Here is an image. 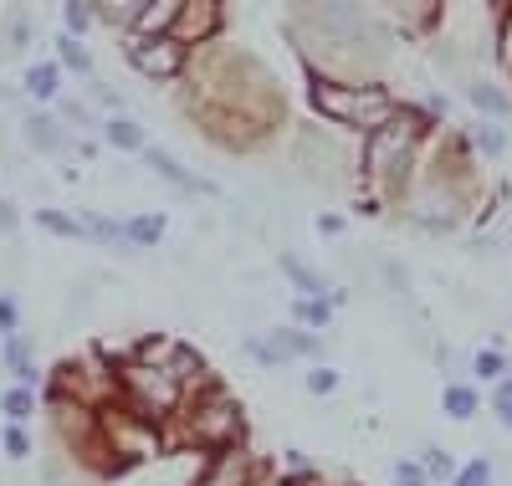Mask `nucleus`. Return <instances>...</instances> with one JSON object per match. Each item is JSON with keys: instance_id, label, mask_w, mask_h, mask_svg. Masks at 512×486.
<instances>
[{"instance_id": "1", "label": "nucleus", "mask_w": 512, "mask_h": 486, "mask_svg": "<svg viewBox=\"0 0 512 486\" xmlns=\"http://www.w3.org/2000/svg\"><path fill=\"white\" fill-rule=\"evenodd\" d=\"M436 128V118L425 108H400V118L390 128H379V134L364 139V180L374 190H384L390 200H405L410 185H415V154H420V139Z\"/></svg>"}, {"instance_id": "2", "label": "nucleus", "mask_w": 512, "mask_h": 486, "mask_svg": "<svg viewBox=\"0 0 512 486\" xmlns=\"http://www.w3.org/2000/svg\"><path fill=\"white\" fill-rule=\"evenodd\" d=\"M313 108L328 123L359 128L364 139L400 118V103H395V93L384 82H344V77H318L313 82Z\"/></svg>"}, {"instance_id": "3", "label": "nucleus", "mask_w": 512, "mask_h": 486, "mask_svg": "<svg viewBox=\"0 0 512 486\" xmlns=\"http://www.w3.org/2000/svg\"><path fill=\"white\" fill-rule=\"evenodd\" d=\"M175 435L195 451H226V446H246V410L236 405V394L210 384L200 394H190L180 420H175Z\"/></svg>"}, {"instance_id": "4", "label": "nucleus", "mask_w": 512, "mask_h": 486, "mask_svg": "<svg viewBox=\"0 0 512 486\" xmlns=\"http://www.w3.org/2000/svg\"><path fill=\"white\" fill-rule=\"evenodd\" d=\"M118 405H128L134 415L154 420V425H175L185 410V389L169 369H149L134 359H118Z\"/></svg>"}, {"instance_id": "5", "label": "nucleus", "mask_w": 512, "mask_h": 486, "mask_svg": "<svg viewBox=\"0 0 512 486\" xmlns=\"http://www.w3.org/2000/svg\"><path fill=\"white\" fill-rule=\"evenodd\" d=\"M98 430H103V451H108V466H113V471H118V466L128 471L134 461H149V456L169 451V446H164V425L134 415L128 405L98 410Z\"/></svg>"}, {"instance_id": "6", "label": "nucleus", "mask_w": 512, "mask_h": 486, "mask_svg": "<svg viewBox=\"0 0 512 486\" xmlns=\"http://www.w3.org/2000/svg\"><path fill=\"white\" fill-rule=\"evenodd\" d=\"M313 21H318V36L333 41V47H364L374 36L364 0H313Z\"/></svg>"}, {"instance_id": "7", "label": "nucleus", "mask_w": 512, "mask_h": 486, "mask_svg": "<svg viewBox=\"0 0 512 486\" xmlns=\"http://www.w3.org/2000/svg\"><path fill=\"white\" fill-rule=\"evenodd\" d=\"M190 486H262V461H256L251 446H226L210 451L195 471Z\"/></svg>"}, {"instance_id": "8", "label": "nucleus", "mask_w": 512, "mask_h": 486, "mask_svg": "<svg viewBox=\"0 0 512 486\" xmlns=\"http://www.w3.org/2000/svg\"><path fill=\"white\" fill-rule=\"evenodd\" d=\"M190 62V47L180 36H154V41H139L134 47V72L149 77V82H175Z\"/></svg>"}, {"instance_id": "9", "label": "nucleus", "mask_w": 512, "mask_h": 486, "mask_svg": "<svg viewBox=\"0 0 512 486\" xmlns=\"http://www.w3.org/2000/svg\"><path fill=\"white\" fill-rule=\"evenodd\" d=\"M21 134H26V144L36 154H82V139H72L67 123L57 113H47V108H31L21 118Z\"/></svg>"}, {"instance_id": "10", "label": "nucleus", "mask_w": 512, "mask_h": 486, "mask_svg": "<svg viewBox=\"0 0 512 486\" xmlns=\"http://www.w3.org/2000/svg\"><path fill=\"white\" fill-rule=\"evenodd\" d=\"M267 338L277 343V353H282L287 364H318L323 353H328L323 333H313V328H303V323H272Z\"/></svg>"}, {"instance_id": "11", "label": "nucleus", "mask_w": 512, "mask_h": 486, "mask_svg": "<svg viewBox=\"0 0 512 486\" xmlns=\"http://www.w3.org/2000/svg\"><path fill=\"white\" fill-rule=\"evenodd\" d=\"M144 169H149V174H159L164 185L185 190V195H216V185H210L205 174H195V169H190V164H180L175 154H164L159 144H149V149H144Z\"/></svg>"}, {"instance_id": "12", "label": "nucleus", "mask_w": 512, "mask_h": 486, "mask_svg": "<svg viewBox=\"0 0 512 486\" xmlns=\"http://www.w3.org/2000/svg\"><path fill=\"white\" fill-rule=\"evenodd\" d=\"M466 103L477 108V118L512 123V93H507L497 77H472V82H466Z\"/></svg>"}, {"instance_id": "13", "label": "nucleus", "mask_w": 512, "mask_h": 486, "mask_svg": "<svg viewBox=\"0 0 512 486\" xmlns=\"http://www.w3.org/2000/svg\"><path fill=\"white\" fill-rule=\"evenodd\" d=\"M216 26H221V0H185V16L169 36H180L185 47H195V41H205Z\"/></svg>"}, {"instance_id": "14", "label": "nucleus", "mask_w": 512, "mask_h": 486, "mask_svg": "<svg viewBox=\"0 0 512 486\" xmlns=\"http://www.w3.org/2000/svg\"><path fill=\"white\" fill-rule=\"evenodd\" d=\"M441 415L446 420H477L482 415V384H472V379H446V389H441Z\"/></svg>"}, {"instance_id": "15", "label": "nucleus", "mask_w": 512, "mask_h": 486, "mask_svg": "<svg viewBox=\"0 0 512 486\" xmlns=\"http://www.w3.org/2000/svg\"><path fill=\"white\" fill-rule=\"evenodd\" d=\"M512 374V359H507V348H502V338H492V343H482L472 359H466V379L472 384H502Z\"/></svg>"}, {"instance_id": "16", "label": "nucleus", "mask_w": 512, "mask_h": 486, "mask_svg": "<svg viewBox=\"0 0 512 486\" xmlns=\"http://www.w3.org/2000/svg\"><path fill=\"white\" fill-rule=\"evenodd\" d=\"M180 16H185V0H149V6L139 11V21H134V36L139 41L169 36V31L180 26Z\"/></svg>"}, {"instance_id": "17", "label": "nucleus", "mask_w": 512, "mask_h": 486, "mask_svg": "<svg viewBox=\"0 0 512 486\" xmlns=\"http://www.w3.org/2000/svg\"><path fill=\"white\" fill-rule=\"evenodd\" d=\"M282 277L297 287V297H333V282L313 267V261L297 256V251H282Z\"/></svg>"}, {"instance_id": "18", "label": "nucleus", "mask_w": 512, "mask_h": 486, "mask_svg": "<svg viewBox=\"0 0 512 486\" xmlns=\"http://www.w3.org/2000/svg\"><path fill=\"white\" fill-rule=\"evenodd\" d=\"M0 369H11L16 384H26V389H41V369L31 364V338L26 333L0 338Z\"/></svg>"}, {"instance_id": "19", "label": "nucleus", "mask_w": 512, "mask_h": 486, "mask_svg": "<svg viewBox=\"0 0 512 486\" xmlns=\"http://www.w3.org/2000/svg\"><path fill=\"white\" fill-rule=\"evenodd\" d=\"M466 139H472L477 159H487V164L507 159V149H512V139H507V123H492V118H477L472 128H466Z\"/></svg>"}, {"instance_id": "20", "label": "nucleus", "mask_w": 512, "mask_h": 486, "mask_svg": "<svg viewBox=\"0 0 512 486\" xmlns=\"http://www.w3.org/2000/svg\"><path fill=\"white\" fill-rule=\"evenodd\" d=\"M21 87H26V98H36V103H57V98H62V62H36V67H26Z\"/></svg>"}, {"instance_id": "21", "label": "nucleus", "mask_w": 512, "mask_h": 486, "mask_svg": "<svg viewBox=\"0 0 512 486\" xmlns=\"http://www.w3.org/2000/svg\"><path fill=\"white\" fill-rule=\"evenodd\" d=\"M123 241L134 246V251L164 246V215H128V220H123Z\"/></svg>"}, {"instance_id": "22", "label": "nucleus", "mask_w": 512, "mask_h": 486, "mask_svg": "<svg viewBox=\"0 0 512 486\" xmlns=\"http://www.w3.org/2000/svg\"><path fill=\"white\" fill-rule=\"evenodd\" d=\"M103 139L113 144V149H149V139H144V128L134 123V118H123V113H113V118H103Z\"/></svg>"}, {"instance_id": "23", "label": "nucleus", "mask_w": 512, "mask_h": 486, "mask_svg": "<svg viewBox=\"0 0 512 486\" xmlns=\"http://www.w3.org/2000/svg\"><path fill=\"white\" fill-rule=\"evenodd\" d=\"M333 297H297L292 302V323H303V328H313V333H323L328 323H333Z\"/></svg>"}, {"instance_id": "24", "label": "nucleus", "mask_w": 512, "mask_h": 486, "mask_svg": "<svg viewBox=\"0 0 512 486\" xmlns=\"http://www.w3.org/2000/svg\"><path fill=\"white\" fill-rule=\"evenodd\" d=\"M36 231H47V236H57V241H82L77 215H67V210H57V205H41V210H36Z\"/></svg>"}, {"instance_id": "25", "label": "nucleus", "mask_w": 512, "mask_h": 486, "mask_svg": "<svg viewBox=\"0 0 512 486\" xmlns=\"http://www.w3.org/2000/svg\"><path fill=\"white\" fill-rule=\"evenodd\" d=\"M31 415H36V389L11 384L6 394H0V420H16V425H26Z\"/></svg>"}, {"instance_id": "26", "label": "nucleus", "mask_w": 512, "mask_h": 486, "mask_svg": "<svg viewBox=\"0 0 512 486\" xmlns=\"http://www.w3.org/2000/svg\"><path fill=\"white\" fill-rule=\"evenodd\" d=\"M57 62L67 67V72H77V77H93L98 67H93V52L82 47L77 36H57Z\"/></svg>"}, {"instance_id": "27", "label": "nucleus", "mask_w": 512, "mask_h": 486, "mask_svg": "<svg viewBox=\"0 0 512 486\" xmlns=\"http://www.w3.org/2000/svg\"><path fill=\"white\" fill-rule=\"evenodd\" d=\"M451 486H497V461L492 456H472V461H461Z\"/></svg>"}, {"instance_id": "28", "label": "nucleus", "mask_w": 512, "mask_h": 486, "mask_svg": "<svg viewBox=\"0 0 512 486\" xmlns=\"http://www.w3.org/2000/svg\"><path fill=\"white\" fill-rule=\"evenodd\" d=\"M241 353H246V359H251L256 369H282V364H287L267 333H246V338H241Z\"/></svg>"}, {"instance_id": "29", "label": "nucleus", "mask_w": 512, "mask_h": 486, "mask_svg": "<svg viewBox=\"0 0 512 486\" xmlns=\"http://www.w3.org/2000/svg\"><path fill=\"white\" fill-rule=\"evenodd\" d=\"M420 466H425V476H431L436 486L456 476V461H451V451H446V446H431V440L420 446Z\"/></svg>"}, {"instance_id": "30", "label": "nucleus", "mask_w": 512, "mask_h": 486, "mask_svg": "<svg viewBox=\"0 0 512 486\" xmlns=\"http://www.w3.org/2000/svg\"><path fill=\"white\" fill-rule=\"evenodd\" d=\"M93 16H98V0H62V26H67V36H82L93 26Z\"/></svg>"}, {"instance_id": "31", "label": "nucleus", "mask_w": 512, "mask_h": 486, "mask_svg": "<svg viewBox=\"0 0 512 486\" xmlns=\"http://www.w3.org/2000/svg\"><path fill=\"white\" fill-rule=\"evenodd\" d=\"M0 451H6L11 461H31V430L6 420V425H0Z\"/></svg>"}, {"instance_id": "32", "label": "nucleus", "mask_w": 512, "mask_h": 486, "mask_svg": "<svg viewBox=\"0 0 512 486\" xmlns=\"http://www.w3.org/2000/svg\"><path fill=\"white\" fill-rule=\"evenodd\" d=\"M303 389L313 394V400H328V394H338V369H328V364H308Z\"/></svg>"}, {"instance_id": "33", "label": "nucleus", "mask_w": 512, "mask_h": 486, "mask_svg": "<svg viewBox=\"0 0 512 486\" xmlns=\"http://www.w3.org/2000/svg\"><path fill=\"white\" fill-rule=\"evenodd\" d=\"M390 481H395V486H436L431 476H425L420 456H415V461H410V456H400V461L390 466Z\"/></svg>"}, {"instance_id": "34", "label": "nucleus", "mask_w": 512, "mask_h": 486, "mask_svg": "<svg viewBox=\"0 0 512 486\" xmlns=\"http://www.w3.org/2000/svg\"><path fill=\"white\" fill-rule=\"evenodd\" d=\"M487 405H492V420H497L502 430H512V374H507L502 384H492V400H487Z\"/></svg>"}, {"instance_id": "35", "label": "nucleus", "mask_w": 512, "mask_h": 486, "mask_svg": "<svg viewBox=\"0 0 512 486\" xmlns=\"http://www.w3.org/2000/svg\"><path fill=\"white\" fill-rule=\"evenodd\" d=\"M379 272H384V287H390L395 297H410V267H405V261L384 256V261H379Z\"/></svg>"}, {"instance_id": "36", "label": "nucleus", "mask_w": 512, "mask_h": 486, "mask_svg": "<svg viewBox=\"0 0 512 486\" xmlns=\"http://www.w3.org/2000/svg\"><path fill=\"white\" fill-rule=\"evenodd\" d=\"M149 6V0H98V11L108 16V21H128V26H134L139 21V11Z\"/></svg>"}, {"instance_id": "37", "label": "nucleus", "mask_w": 512, "mask_h": 486, "mask_svg": "<svg viewBox=\"0 0 512 486\" xmlns=\"http://www.w3.org/2000/svg\"><path fill=\"white\" fill-rule=\"evenodd\" d=\"M21 333V302L16 292H0V338H16Z\"/></svg>"}, {"instance_id": "38", "label": "nucleus", "mask_w": 512, "mask_h": 486, "mask_svg": "<svg viewBox=\"0 0 512 486\" xmlns=\"http://www.w3.org/2000/svg\"><path fill=\"white\" fill-rule=\"evenodd\" d=\"M497 67L502 77H512V11L497 16Z\"/></svg>"}, {"instance_id": "39", "label": "nucleus", "mask_w": 512, "mask_h": 486, "mask_svg": "<svg viewBox=\"0 0 512 486\" xmlns=\"http://www.w3.org/2000/svg\"><path fill=\"white\" fill-rule=\"evenodd\" d=\"M0 236L21 241V210H16V200H6V195H0Z\"/></svg>"}, {"instance_id": "40", "label": "nucleus", "mask_w": 512, "mask_h": 486, "mask_svg": "<svg viewBox=\"0 0 512 486\" xmlns=\"http://www.w3.org/2000/svg\"><path fill=\"white\" fill-rule=\"evenodd\" d=\"M313 226H318V236H328V241H338V236H344V226H349V220H344V215H338V210H318V220H313Z\"/></svg>"}, {"instance_id": "41", "label": "nucleus", "mask_w": 512, "mask_h": 486, "mask_svg": "<svg viewBox=\"0 0 512 486\" xmlns=\"http://www.w3.org/2000/svg\"><path fill=\"white\" fill-rule=\"evenodd\" d=\"M6 47H11V52H26V47H31V26H26L21 11H16V21H11V41H6Z\"/></svg>"}, {"instance_id": "42", "label": "nucleus", "mask_w": 512, "mask_h": 486, "mask_svg": "<svg viewBox=\"0 0 512 486\" xmlns=\"http://www.w3.org/2000/svg\"><path fill=\"white\" fill-rule=\"evenodd\" d=\"M57 486H62V481H57Z\"/></svg>"}]
</instances>
